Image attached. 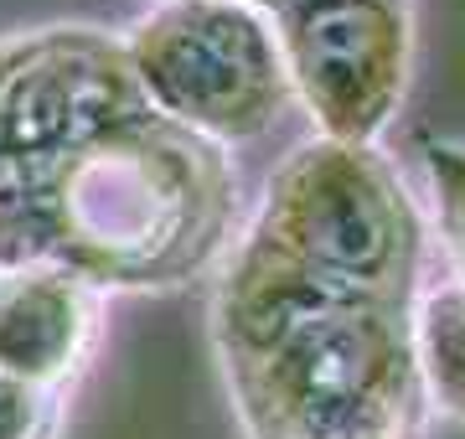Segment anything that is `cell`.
<instances>
[{
    "mask_svg": "<svg viewBox=\"0 0 465 439\" xmlns=\"http://www.w3.org/2000/svg\"><path fill=\"white\" fill-rule=\"evenodd\" d=\"M57 264L94 289H176L228 254L238 171L213 140L166 119H134L57 181Z\"/></svg>",
    "mask_w": 465,
    "mask_h": 439,
    "instance_id": "1",
    "label": "cell"
},
{
    "mask_svg": "<svg viewBox=\"0 0 465 439\" xmlns=\"http://www.w3.org/2000/svg\"><path fill=\"white\" fill-rule=\"evenodd\" d=\"M243 439H430L414 305L336 300L223 362Z\"/></svg>",
    "mask_w": 465,
    "mask_h": 439,
    "instance_id": "2",
    "label": "cell"
},
{
    "mask_svg": "<svg viewBox=\"0 0 465 439\" xmlns=\"http://www.w3.org/2000/svg\"><path fill=\"white\" fill-rule=\"evenodd\" d=\"M259 243L357 300L414 305L424 274V212L378 145L305 140L269 176Z\"/></svg>",
    "mask_w": 465,
    "mask_h": 439,
    "instance_id": "3",
    "label": "cell"
},
{
    "mask_svg": "<svg viewBox=\"0 0 465 439\" xmlns=\"http://www.w3.org/2000/svg\"><path fill=\"white\" fill-rule=\"evenodd\" d=\"M124 57L150 114L223 151L269 135L295 99L274 16L253 0H161L130 26Z\"/></svg>",
    "mask_w": 465,
    "mask_h": 439,
    "instance_id": "4",
    "label": "cell"
},
{
    "mask_svg": "<svg viewBox=\"0 0 465 439\" xmlns=\"http://www.w3.org/2000/svg\"><path fill=\"white\" fill-rule=\"evenodd\" d=\"M145 114L124 36L42 26L0 42V161L57 176L73 155Z\"/></svg>",
    "mask_w": 465,
    "mask_h": 439,
    "instance_id": "5",
    "label": "cell"
},
{
    "mask_svg": "<svg viewBox=\"0 0 465 439\" xmlns=\"http://www.w3.org/2000/svg\"><path fill=\"white\" fill-rule=\"evenodd\" d=\"M290 93L321 140L378 145L414 73L409 0H290L274 11Z\"/></svg>",
    "mask_w": 465,
    "mask_h": 439,
    "instance_id": "6",
    "label": "cell"
},
{
    "mask_svg": "<svg viewBox=\"0 0 465 439\" xmlns=\"http://www.w3.org/2000/svg\"><path fill=\"white\" fill-rule=\"evenodd\" d=\"M104 289L67 264L0 269V372L63 398L94 362Z\"/></svg>",
    "mask_w": 465,
    "mask_h": 439,
    "instance_id": "7",
    "label": "cell"
},
{
    "mask_svg": "<svg viewBox=\"0 0 465 439\" xmlns=\"http://www.w3.org/2000/svg\"><path fill=\"white\" fill-rule=\"evenodd\" d=\"M419 367L434 414L465 424V285H440L414 300Z\"/></svg>",
    "mask_w": 465,
    "mask_h": 439,
    "instance_id": "8",
    "label": "cell"
},
{
    "mask_svg": "<svg viewBox=\"0 0 465 439\" xmlns=\"http://www.w3.org/2000/svg\"><path fill=\"white\" fill-rule=\"evenodd\" d=\"M419 161H424V181H430L440 243L450 254V279L465 285V140H424Z\"/></svg>",
    "mask_w": 465,
    "mask_h": 439,
    "instance_id": "9",
    "label": "cell"
},
{
    "mask_svg": "<svg viewBox=\"0 0 465 439\" xmlns=\"http://www.w3.org/2000/svg\"><path fill=\"white\" fill-rule=\"evenodd\" d=\"M63 398L0 372V439H57Z\"/></svg>",
    "mask_w": 465,
    "mask_h": 439,
    "instance_id": "10",
    "label": "cell"
},
{
    "mask_svg": "<svg viewBox=\"0 0 465 439\" xmlns=\"http://www.w3.org/2000/svg\"><path fill=\"white\" fill-rule=\"evenodd\" d=\"M253 5H259V11H269V16H274L280 5H290V0H253Z\"/></svg>",
    "mask_w": 465,
    "mask_h": 439,
    "instance_id": "11",
    "label": "cell"
}]
</instances>
